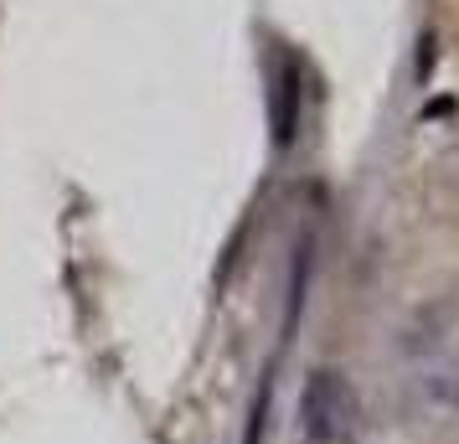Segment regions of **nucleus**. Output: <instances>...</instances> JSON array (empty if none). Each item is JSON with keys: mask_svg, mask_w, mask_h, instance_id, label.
Returning <instances> with one entry per match:
<instances>
[{"mask_svg": "<svg viewBox=\"0 0 459 444\" xmlns=\"http://www.w3.org/2000/svg\"><path fill=\"white\" fill-rule=\"evenodd\" d=\"M408 403H413L418 419L459 434V352H444V357L423 361L408 378Z\"/></svg>", "mask_w": 459, "mask_h": 444, "instance_id": "2", "label": "nucleus"}, {"mask_svg": "<svg viewBox=\"0 0 459 444\" xmlns=\"http://www.w3.org/2000/svg\"><path fill=\"white\" fill-rule=\"evenodd\" d=\"M294 88H299V67L284 57V63H279V140H290V135H294V119H290Z\"/></svg>", "mask_w": 459, "mask_h": 444, "instance_id": "3", "label": "nucleus"}, {"mask_svg": "<svg viewBox=\"0 0 459 444\" xmlns=\"http://www.w3.org/2000/svg\"><path fill=\"white\" fill-rule=\"evenodd\" d=\"M361 440V403L346 372L315 367L299 398V444H356Z\"/></svg>", "mask_w": 459, "mask_h": 444, "instance_id": "1", "label": "nucleus"}]
</instances>
